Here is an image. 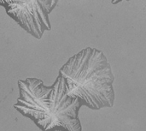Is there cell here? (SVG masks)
I'll use <instances>...</instances> for the list:
<instances>
[{
	"instance_id": "cell-1",
	"label": "cell",
	"mask_w": 146,
	"mask_h": 131,
	"mask_svg": "<svg viewBox=\"0 0 146 131\" xmlns=\"http://www.w3.org/2000/svg\"><path fill=\"white\" fill-rule=\"evenodd\" d=\"M19 98L14 108L42 131H82L79 112L82 103L68 95L63 77L45 86L37 78L18 81Z\"/></svg>"
},
{
	"instance_id": "cell-2",
	"label": "cell",
	"mask_w": 146,
	"mask_h": 131,
	"mask_svg": "<svg viewBox=\"0 0 146 131\" xmlns=\"http://www.w3.org/2000/svg\"><path fill=\"white\" fill-rule=\"evenodd\" d=\"M67 94L92 110L112 107L115 102L112 69L103 51L87 47L60 69Z\"/></svg>"
},
{
	"instance_id": "cell-3",
	"label": "cell",
	"mask_w": 146,
	"mask_h": 131,
	"mask_svg": "<svg viewBox=\"0 0 146 131\" xmlns=\"http://www.w3.org/2000/svg\"><path fill=\"white\" fill-rule=\"evenodd\" d=\"M9 17L36 39L51 29L49 19L52 0H0Z\"/></svg>"
},
{
	"instance_id": "cell-4",
	"label": "cell",
	"mask_w": 146,
	"mask_h": 131,
	"mask_svg": "<svg viewBox=\"0 0 146 131\" xmlns=\"http://www.w3.org/2000/svg\"><path fill=\"white\" fill-rule=\"evenodd\" d=\"M58 1H59V0H52V9H54V8L56 6Z\"/></svg>"
},
{
	"instance_id": "cell-5",
	"label": "cell",
	"mask_w": 146,
	"mask_h": 131,
	"mask_svg": "<svg viewBox=\"0 0 146 131\" xmlns=\"http://www.w3.org/2000/svg\"><path fill=\"white\" fill-rule=\"evenodd\" d=\"M121 1H123V0H111V3H112L113 4H116V3H121ZM126 1H130V0H126Z\"/></svg>"
}]
</instances>
